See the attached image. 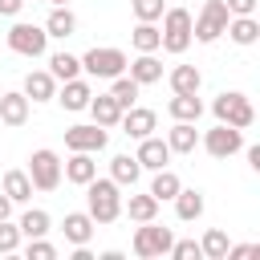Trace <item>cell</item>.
<instances>
[{
	"mask_svg": "<svg viewBox=\"0 0 260 260\" xmlns=\"http://www.w3.org/2000/svg\"><path fill=\"white\" fill-rule=\"evenodd\" d=\"M53 93H57V77L49 69H32L24 77V98L28 102H53Z\"/></svg>",
	"mask_w": 260,
	"mask_h": 260,
	"instance_id": "ac0fdd59",
	"label": "cell"
},
{
	"mask_svg": "<svg viewBox=\"0 0 260 260\" xmlns=\"http://www.w3.org/2000/svg\"><path fill=\"white\" fill-rule=\"evenodd\" d=\"M106 142H110V134H106V126H98V122H89V126H69V130H65V146H69V150H89V154H98V150H106Z\"/></svg>",
	"mask_w": 260,
	"mask_h": 260,
	"instance_id": "30bf717a",
	"label": "cell"
},
{
	"mask_svg": "<svg viewBox=\"0 0 260 260\" xmlns=\"http://www.w3.org/2000/svg\"><path fill=\"white\" fill-rule=\"evenodd\" d=\"M49 37H57V41H69L73 32H77V16H73V8L69 4H53V12H49V20L41 24Z\"/></svg>",
	"mask_w": 260,
	"mask_h": 260,
	"instance_id": "9a60e30c",
	"label": "cell"
},
{
	"mask_svg": "<svg viewBox=\"0 0 260 260\" xmlns=\"http://www.w3.org/2000/svg\"><path fill=\"white\" fill-rule=\"evenodd\" d=\"M199 142H203V150H207L211 158H232V154L244 150V130H236V126H228V122H215Z\"/></svg>",
	"mask_w": 260,
	"mask_h": 260,
	"instance_id": "52a82bcc",
	"label": "cell"
},
{
	"mask_svg": "<svg viewBox=\"0 0 260 260\" xmlns=\"http://www.w3.org/2000/svg\"><path fill=\"white\" fill-rule=\"evenodd\" d=\"M20 228L16 223H8V219H0V256H12L16 248H20Z\"/></svg>",
	"mask_w": 260,
	"mask_h": 260,
	"instance_id": "e575fe53",
	"label": "cell"
},
{
	"mask_svg": "<svg viewBox=\"0 0 260 260\" xmlns=\"http://www.w3.org/2000/svg\"><path fill=\"white\" fill-rule=\"evenodd\" d=\"M45 4H69V0H45Z\"/></svg>",
	"mask_w": 260,
	"mask_h": 260,
	"instance_id": "ee69618b",
	"label": "cell"
},
{
	"mask_svg": "<svg viewBox=\"0 0 260 260\" xmlns=\"http://www.w3.org/2000/svg\"><path fill=\"white\" fill-rule=\"evenodd\" d=\"M24 256H28V260H53V256H57V248H53L45 236H37V240H28V244H24Z\"/></svg>",
	"mask_w": 260,
	"mask_h": 260,
	"instance_id": "8d00e7d4",
	"label": "cell"
},
{
	"mask_svg": "<svg viewBox=\"0 0 260 260\" xmlns=\"http://www.w3.org/2000/svg\"><path fill=\"white\" fill-rule=\"evenodd\" d=\"M93 228H98V223H93L89 211H69L65 223H61V232H65V240H69L73 248H77V244H89V240H93Z\"/></svg>",
	"mask_w": 260,
	"mask_h": 260,
	"instance_id": "2e32d148",
	"label": "cell"
},
{
	"mask_svg": "<svg viewBox=\"0 0 260 260\" xmlns=\"http://www.w3.org/2000/svg\"><path fill=\"white\" fill-rule=\"evenodd\" d=\"M171 203H175V215H179L183 223H191V219L203 215V191H199V187H179V195H175Z\"/></svg>",
	"mask_w": 260,
	"mask_h": 260,
	"instance_id": "44dd1931",
	"label": "cell"
},
{
	"mask_svg": "<svg viewBox=\"0 0 260 260\" xmlns=\"http://www.w3.org/2000/svg\"><path fill=\"white\" fill-rule=\"evenodd\" d=\"M228 248H232V244H228V232H219V228H207V236L199 240V252H203L207 260H223Z\"/></svg>",
	"mask_w": 260,
	"mask_h": 260,
	"instance_id": "836d02e7",
	"label": "cell"
},
{
	"mask_svg": "<svg viewBox=\"0 0 260 260\" xmlns=\"http://www.w3.org/2000/svg\"><path fill=\"white\" fill-rule=\"evenodd\" d=\"M162 28H158V37H162V45L158 49H167V53H187L191 49V12L187 8H167L162 16Z\"/></svg>",
	"mask_w": 260,
	"mask_h": 260,
	"instance_id": "3957f363",
	"label": "cell"
},
{
	"mask_svg": "<svg viewBox=\"0 0 260 260\" xmlns=\"http://www.w3.org/2000/svg\"><path fill=\"white\" fill-rule=\"evenodd\" d=\"M167 114H171L175 122H199L203 102H199V93H175V98L167 102Z\"/></svg>",
	"mask_w": 260,
	"mask_h": 260,
	"instance_id": "7402d4cb",
	"label": "cell"
},
{
	"mask_svg": "<svg viewBox=\"0 0 260 260\" xmlns=\"http://www.w3.org/2000/svg\"><path fill=\"white\" fill-rule=\"evenodd\" d=\"M8 49L12 53H20V57H45V49H49V32L41 28V24H12L8 28Z\"/></svg>",
	"mask_w": 260,
	"mask_h": 260,
	"instance_id": "9c48e42d",
	"label": "cell"
},
{
	"mask_svg": "<svg viewBox=\"0 0 260 260\" xmlns=\"http://www.w3.org/2000/svg\"><path fill=\"white\" fill-rule=\"evenodd\" d=\"M252 256H260V244H236V248H228L223 260H252Z\"/></svg>",
	"mask_w": 260,
	"mask_h": 260,
	"instance_id": "f35d334b",
	"label": "cell"
},
{
	"mask_svg": "<svg viewBox=\"0 0 260 260\" xmlns=\"http://www.w3.org/2000/svg\"><path fill=\"white\" fill-rule=\"evenodd\" d=\"M167 256H175V260H199L203 252H199V244H195V240H175Z\"/></svg>",
	"mask_w": 260,
	"mask_h": 260,
	"instance_id": "74e56055",
	"label": "cell"
},
{
	"mask_svg": "<svg viewBox=\"0 0 260 260\" xmlns=\"http://www.w3.org/2000/svg\"><path fill=\"white\" fill-rule=\"evenodd\" d=\"M134 158H138V167H142V171H162V167L171 162V146H167V138L146 134V138H138Z\"/></svg>",
	"mask_w": 260,
	"mask_h": 260,
	"instance_id": "8fae6325",
	"label": "cell"
},
{
	"mask_svg": "<svg viewBox=\"0 0 260 260\" xmlns=\"http://www.w3.org/2000/svg\"><path fill=\"white\" fill-rule=\"evenodd\" d=\"M248 167L260 171V146H248Z\"/></svg>",
	"mask_w": 260,
	"mask_h": 260,
	"instance_id": "b9f144b4",
	"label": "cell"
},
{
	"mask_svg": "<svg viewBox=\"0 0 260 260\" xmlns=\"http://www.w3.org/2000/svg\"><path fill=\"white\" fill-rule=\"evenodd\" d=\"M8 215H12V199L0 191V219H8Z\"/></svg>",
	"mask_w": 260,
	"mask_h": 260,
	"instance_id": "7bdbcfd3",
	"label": "cell"
},
{
	"mask_svg": "<svg viewBox=\"0 0 260 260\" xmlns=\"http://www.w3.org/2000/svg\"><path fill=\"white\" fill-rule=\"evenodd\" d=\"M28 179H32V191H57V183H61V158H57V150H49V146L32 150L28 154Z\"/></svg>",
	"mask_w": 260,
	"mask_h": 260,
	"instance_id": "8992f818",
	"label": "cell"
},
{
	"mask_svg": "<svg viewBox=\"0 0 260 260\" xmlns=\"http://www.w3.org/2000/svg\"><path fill=\"white\" fill-rule=\"evenodd\" d=\"M179 175L171 171V167H162V171H154V179H150V195L158 199V203H167V199H175L179 195Z\"/></svg>",
	"mask_w": 260,
	"mask_h": 260,
	"instance_id": "4dcf8cb0",
	"label": "cell"
},
{
	"mask_svg": "<svg viewBox=\"0 0 260 260\" xmlns=\"http://www.w3.org/2000/svg\"><path fill=\"white\" fill-rule=\"evenodd\" d=\"M122 211L134 219V223H146V219H154L158 215V199L146 191V195H130L126 203H122Z\"/></svg>",
	"mask_w": 260,
	"mask_h": 260,
	"instance_id": "f1b7e54d",
	"label": "cell"
},
{
	"mask_svg": "<svg viewBox=\"0 0 260 260\" xmlns=\"http://www.w3.org/2000/svg\"><path fill=\"white\" fill-rule=\"evenodd\" d=\"M203 85V73L195 65H175L171 69V93H199Z\"/></svg>",
	"mask_w": 260,
	"mask_h": 260,
	"instance_id": "4316f807",
	"label": "cell"
},
{
	"mask_svg": "<svg viewBox=\"0 0 260 260\" xmlns=\"http://www.w3.org/2000/svg\"><path fill=\"white\" fill-rule=\"evenodd\" d=\"M223 4H228L232 16H256V4L260 0H223Z\"/></svg>",
	"mask_w": 260,
	"mask_h": 260,
	"instance_id": "ab89813d",
	"label": "cell"
},
{
	"mask_svg": "<svg viewBox=\"0 0 260 260\" xmlns=\"http://www.w3.org/2000/svg\"><path fill=\"white\" fill-rule=\"evenodd\" d=\"M167 146H171V154H191V150L199 146L195 122H175V126L167 130Z\"/></svg>",
	"mask_w": 260,
	"mask_h": 260,
	"instance_id": "ffe728a7",
	"label": "cell"
},
{
	"mask_svg": "<svg viewBox=\"0 0 260 260\" xmlns=\"http://www.w3.org/2000/svg\"><path fill=\"white\" fill-rule=\"evenodd\" d=\"M85 110H89V114H93V122H98V126H106V130H110V126H118V118H122V106H118L110 93H93Z\"/></svg>",
	"mask_w": 260,
	"mask_h": 260,
	"instance_id": "603a6c76",
	"label": "cell"
},
{
	"mask_svg": "<svg viewBox=\"0 0 260 260\" xmlns=\"http://www.w3.org/2000/svg\"><path fill=\"white\" fill-rule=\"evenodd\" d=\"M211 114H215V122H228V126H236V130H248V126L256 122V110H252L248 93H240V89H223V93L211 102Z\"/></svg>",
	"mask_w": 260,
	"mask_h": 260,
	"instance_id": "7a4b0ae2",
	"label": "cell"
},
{
	"mask_svg": "<svg viewBox=\"0 0 260 260\" xmlns=\"http://www.w3.org/2000/svg\"><path fill=\"white\" fill-rule=\"evenodd\" d=\"M138 89H142V85H138L134 77H122V73H118V77H114V85H110V98H114L122 110H130V106L138 102Z\"/></svg>",
	"mask_w": 260,
	"mask_h": 260,
	"instance_id": "d6a6232c",
	"label": "cell"
},
{
	"mask_svg": "<svg viewBox=\"0 0 260 260\" xmlns=\"http://www.w3.org/2000/svg\"><path fill=\"white\" fill-rule=\"evenodd\" d=\"M228 20H232L228 4H223V0H207V4L199 8V16H191V41H203V45L219 41L223 28H228Z\"/></svg>",
	"mask_w": 260,
	"mask_h": 260,
	"instance_id": "277c9868",
	"label": "cell"
},
{
	"mask_svg": "<svg viewBox=\"0 0 260 260\" xmlns=\"http://www.w3.org/2000/svg\"><path fill=\"white\" fill-rule=\"evenodd\" d=\"M138 175H142V167H138L134 154H114V158H110V179H114L118 187H134Z\"/></svg>",
	"mask_w": 260,
	"mask_h": 260,
	"instance_id": "d4e9b609",
	"label": "cell"
},
{
	"mask_svg": "<svg viewBox=\"0 0 260 260\" xmlns=\"http://www.w3.org/2000/svg\"><path fill=\"white\" fill-rule=\"evenodd\" d=\"M85 203H89V215L93 223H114L122 215V187L114 179H89L85 183Z\"/></svg>",
	"mask_w": 260,
	"mask_h": 260,
	"instance_id": "6da1fadb",
	"label": "cell"
},
{
	"mask_svg": "<svg viewBox=\"0 0 260 260\" xmlns=\"http://www.w3.org/2000/svg\"><path fill=\"white\" fill-rule=\"evenodd\" d=\"M126 69H130V77H134L138 85H154V81H162V61H158L154 53H138L134 61H126Z\"/></svg>",
	"mask_w": 260,
	"mask_h": 260,
	"instance_id": "e0dca14e",
	"label": "cell"
},
{
	"mask_svg": "<svg viewBox=\"0 0 260 260\" xmlns=\"http://www.w3.org/2000/svg\"><path fill=\"white\" fill-rule=\"evenodd\" d=\"M49 73H53L57 81L81 77V57H73V53H53V57H49Z\"/></svg>",
	"mask_w": 260,
	"mask_h": 260,
	"instance_id": "1f68e13d",
	"label": "cell"
},
{
	"mask_svg": "<svg viewBox=\"0 0 260 260\" xmlns=\"http://www.w3.org/2000/svg\"><path fill=\"white\" fill-rule=\"evenodd\" d=\"M20 236L24 240H37V236H49V228H53V219H49V211H41V207H28L24 215H20Z\"/></svg>",
	"mask_w": 260,
	"mask_h": 260,
	"instance_id": "f546056e",
	"label": "cell"
},
{
	"mask_svg": "<svg viewBox=\"0 0 260 260\" xmlns=\"http://www.w3.org/2000/svg\"><path fill=\"white\" fill-rule=\"evenodd\" d=\"M130 45H134L138 53H158V45H162L158 24H154V20H138V24H134V32H130Z\"/></svg>",
	"mask_w": 260,
	"mask_h": 260,
	"instance_id": "484cf974",
	"label": "cell"
},
{
	"mask_svg": "<svg viewBox=\"0 0 260 260\" xmlns=\"http://www.w3.org/2000/svg\"><path fill=\"white\" fill-rule=\"evenodd\" d=\"M24 8V0H0V16H16Z\"/></svg>",
	"mask_w": 260,
	"mask_h": 260,
	"instance_id": "60d3db41",
	"label": "cell"
},
{
	"mask_svg": "<svg viewBox=\"0 0 260 260\" xmlns=\"http://www.w3.org/2000/svg\"><path fill=\"white\" fill-rule=\"evenodd\" d=\"M24 122H28V98H24V89L0 93V126H24Z\"/></svg>",
	"mask_w": 260,
	"mask_h": 260,
	"instance_id": "4fadbf2b",
	"label": "cell"
},
{
	"mask_svg": "<svg viewBox=\"0 0 260 260\" xmlns=\"http://www.w3.org/2000/svg\"><path fill=\"white\" fill-rule=\"evenodd\" d=\"M171 244H175L171 228H158L154 219H146V223H142V228L134 232V256H142V260L167 256V252H171Z\"/></svg>",
	"mask_w": 260,
	"mask_h": 260,
	"instance_id": "ba28073f",
	"label": "cell"
},
{
	"mask_svg": "<svg viewBox=\"0 0 260 260\" xmlns=\"http://www.w3.org/2000/svg\"><path fill=\"white\" fill-rule=\"evenodd\" d=\"M118 126H122L130 138H146V134H154V126H158V114H154V110H146V106H130V110H122Z\"/></svg>",
	"mask_w": 260,
	"mask_h": 260,
	"instance_id": "7c38bea8",
	"label": "cell"
},
{
	"mask_svg": "<svg viewBox=\"0 0 260 260\" xmlns=\"http://www.w3.org/2000/svg\"><path fill=\"white\" fill-rule=\"evenodd\" d=\"M130 8H134L138 20H158L167 12V0H130Z\"/></svg>",
	"mask_w": 260,
	"mask_h": 260,
	"instance_id": "d590c367",
	"label": "cell"
},
{
	"mask_svg": "<svg viewBox=\"0 0 260 260\" xmlns=\"http://www.w3.org/2000/svg\"><path fill=\"white\" fill-rule=\"evenodd\" d=\"M223 32H228L236 45H244V49H248V45H256V41H260V20H256V16H232Z\"/></svg>",
	"mask_w": 260,
	"mask_h": 260,
	"instance_id": "cb8c5ba5",
	"label": "cell"
},
{
	"mask_svg": "<svg viewBox=\"0 0 260 260\" xmlns=\"http://www.w3.org/2000/svg\"><path fill=\"white\" fill-rule=\"evenodd\" d=\"M4 195L12 203H28L32 199V179L28 171H4Z\"/></svg>",
	"mask_w": 260,
	"mask_h": 260,
	"instance_id": "83f0119b",
	"label": "cell"
},
{
	"mask_svg": "<svg viewBox=\"0 0 260 260\" xmlns=\"http://www.w3.org/2000/svg\"><path fill=\"white\" fill-rule=\"evenodd\" d=\"M126 61H130V57H126L122 49H114V45H102V49H98V45H93V49L81 57V69H85L89 77H106V81H114L118 73H126Z\"/></svg>",
	"mask_w": 260,
	"mask_h": 260,
	"instance_id": "5b68a950",
	"label": "cell"
},
{
	"mask_svg": "<svg viewBox=\"0 0 260 260\" xmlns=\"http://www.w3.org/2000/svg\"><path fill=\"white\" fill-rule=\"evenodd\" d=\"M53 98H57L65 110H73V114H77V110H85V106H89L93 89H89V81H85V77H69V81H61V93H53Z\"/></svg>",
	"mask_w": 260,
	"mask_h": 260,
	"instance_id": "5bb4252c",
	"label": "cell"
},
{
	"mask_svg": "<svg viewBox=\"0 0 260 260\" xmlns=\"http://www.w3.org/2000/svg\"><path fill=\"white\" fill-rule=\"evenodd\" d=\"M61 171H65V179H69V183L85 187V183L98 175V162H93V154H89V150H73V158H69V162H61Z\"/></svg>",
	"mask_w": 260,
	"mask_h": 260,
	"instance_id": "d6986e66",
	"label": "cell"
}]
</instances>
